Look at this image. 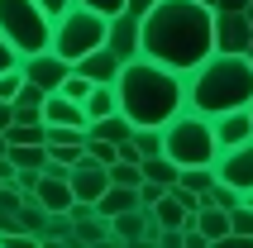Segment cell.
<instances>
[{"label":"cell","mask_w":253,"mask_h":248,"mask_svg":"<svg viewBox=\"0 0 253 248\" xmlns=\"http://www.w3.org/2000/svg\"><path fill=\"white\" fill-rule=\"evenodd\" d=\"M215 53V10L201 0H153L143 14V57L191 72Z\"/></svg>","instance_id":"cell-1"},{"label":"cell","mask_w":253,"mask_h":248,"mask_svg":"<svg viewBox=\"0 0 253 248\" xmlns=\"http://www.w3.org/2000/svg\"><path fill=\"white\" fill-rule=\"evenodd\" d=\"M115 91H120V110L134 120V129L139 124L163 129L172 115L186 110V72L163 67V62H153V57H143V53L129 57L125 67H120Z\"/></svg>","instance_id":"cell-2"},{"label":"cell","mask_w":253,"mask_h":248,"mask_svg":"<svg viewBox=\"0 0 253 248\" xmlns=\"http://www.w3.org/2000/svg\"><path fill=\"white\" fill-rule=\"evenodd\" d=\"M186 105L201 115H225L253 105V62L249 53H211L186 72Z\"/></svg>","instance_id":"cell-3"},{"label":"cell","mask_w":253,"mask_h":248,"mask_svg":"<svg viewBox=\"0 0 253 248\" xmlns=\"http://www.w3.org/2000/svg\"><path fill=\"white\" fill-rule=\"evenodd\" d=\"M163 153H168L172 163H182V167H201V163H215L220 143H215L211 115L191 110V105H186L182 115H172V120L163 124Z\"/></svg>","instance_id":"cell-4"},{"label":"cell","mask_w":253,"mask_h":248,"mask_svg":"<svg viewBox=\"0 0 253 248\" xmlns=\"http://www.w3.org/2000/svg\"><path fill=\"white\" fill-rule=\"evenodd\" d=\"M105 34H110V14H100V10H91V5H82V0H72L67 10L53 19V53H62L67 62H77V57H86L91 48H100Z\"/></svg>","instance_id":"cell-5"},{"label":"cell","mask_w":253,"mask_h":248,"mask_svg":"<svg viewBox=\"0 0 253 248\" xmlns=\"http://www.w3.org/2000/svg\"><path fill=\"white\" fill-rule=\"evenodd\" d=\"M0 34L24 53H43L53 48V14L39 0H0Z\"/></svg>","instance_id":"cell-6"},{"label":"cell","mask_w":253,"mask_h":248,"mask_svg":"<svg viewBox=\"0 0 253 248\" xmlns=\"http://www.w3.org/2000/svg\"><path fill=\"white\" fill-rule=\"evenodd\" d=\"M72 67H77V62H67V57L53 53V48H43V53H24V57H19V72H24V82L43 86V91H57V86L72 77Z\"/></svg>","instance_id":"cell-7"},{"label":"cell","mask_w":253,"mask_h":248,"mask_svg":"<svg viewBox=\"0 0 253 248\" xmlns=\"http://www.w3.org/2000/svg\"><path fill=\"white\" fill-rule=\"evenodd\" d=\"M215 177L229 181V186H239V191H253V138L215 153Z\"/></svg>","instance_id":"cell-8"},{"label":"cell","mask_w":253,"mask_h":248,"mask_svg":"<svg viewBox=\"0 0 253 248\" xmlns=\"http://www.w3.org/2000/svg\"><path fill=\"white\" fill-rule=\"evenodd\" d=\"M253 24L244 10H215V53H249Z\"/></svg>","instance_id":"cell-9"},{"label":"cell","mask_w":253,"mask_h":248,"mask_svg":"<svg viewBox=\"0 0 253 248\" xmlns=\"http://www.w3.org/2000/svg\"><path fill=\"white\" fill-rule=\"evenodd\" d=\"M105 43H110L115 53L125 57H139L143 53V14H134V10H120L110 19V34H105Z\"/></svg>","instance_id":"cell-10"},{"label":"cell","mask_w":253,"mask_h":248,"mask_svg":"<svg viewBox=\"0 0 253 248\" xmlns=\"http://www.w3.org/2000/svg\"><path fill=\"white\" fill-rule=\"evenodd\" d=\"M72 196H77V201H91V206H96L100 196L110 191V167L105 163H96V158H82V163L72 167Z\"/></svg>","instance_id":"cell-11"},{"label":"cell","mask_w":253,"mask_h":248,"mask_svg":"<svg viewBox=\"0 0 253 248\" xmlns=\"http://www.w3.org/2000/svg\"><path fill=\"white\" fill-rule=\"evenodd\" d=\"M148 229H153V210L148 206L110 215V244H148Z\"/></svg>","instance_id":"cell-12"},{"label":"cell","mask_w":253,"mask_h":248,"mask_svg":"<svg viewBox=\"0 0 253 248\" xmlns=\"http://www.w3.org/2000/svg\"><path fill=\"white\" fill-rule=\"evenodd\" d=\"M211 129H215V143L220 148H234V143H249L253 138V110H225V115H211Z\"/></svg>","instance_id":"cell-13"},{"label":"cell","mask_w":253,"mask_h":248,"mask_svg":"<svg viewBox=\"0 0 253 248\" xmlns=\"http://www.w3.org/2000/svg\"><path fill=\"white\" fill-rule=\"evenodd\" d=\"M120 67H125V57L115 53L110 43H100V48H91L86 57H77V72H86L91 82H115Z\"/></svg>","instance_id":"cell-14"},{"label":"cell","mask_w":253,"mask_h":248,"mask_svg":"<svg viewBox=\"0 0 253 248\" xmlns=\"http://www.w3.org/2000/svg\"><path fill=\"white\" fill-rule=\"evenodd\" d=\"M43 124H91V120H86L82 100L62 96V91H48V100H43Z\"/></svg>","instance_id":"cell-15"},{"label":"cell","mask_w":253,"mask_h":248,"mask_svg":"<svg viewBox=\"0 0 253 248\" xmlns=\"http://www.w3.org/2000/svg\"><path fill=\"white\" fill-rule=\"evenodd\" d=\"M191 224L206 234V244H229V210H220V206L206 201V206L191 215Z\"/></svg>","instance_id":"cell-16"},{"label":"cell","mask_w":253,"mask_h":248,"mask_svg":"<svg viewBox=\"0 0 253 248\" xmlns=\"http://www.w3.org/2000/svg\"><path fill=\"white\" fill-rule=\"evenodd\" d=\"M34 196H39V206H43V210H67L72 201H77V196H72V181H67V177H48V172L39 177Z\"/></svg>","instance_id":"cell-17"},{"label":"cell","mask_w":253,"mask_h":248,"mask_svg":"<svg viewBox=\"0 0 253 248\" xmlns=\"http://www.w3.org/2000/svg\"><path fill=\"white\" fill-rule=\"evenodd\" d=\"M148 210H153V220L163 224V229H186V220H191V210H186L182 201L172 196V186H168L163 196H158V201H153Z\"/></svg>","instance_id":"cell-18"},{"label":"cell","mask_w":253,"mask_h":248,"mask_svg":"<svg viewBox=\"0 0 253 248\" xmlns=\"http://www.w3.org/2000/svg\"><path fill=\"white\" fill-rule=\"evenodd\" d=\"M134 206H143L139 186H115V181H110V191L96 201V215H105V220H110V215H120V210H134Z\"/></svg>","instance_id":"cell-19"},{"label":"cell","mask_w":253,"mask_h":248,"mask_svg":"<svg viewBox=\"0 0 253 248\" xmlns=\"http://www.w3.org/2000/svg\"><path fill=\"white\" fill-rule=\"evenodd\" d=\"M120 110V91L115 82H96L91 86V96H86V120H105V115Z\"/></svg>","instance_id":"cell-20"},{"label":"cell","mask_w":253,"mask_h":248,"mask_svg":"<svg viewBox=\"0 0 253 248\" xmlns=\"http://www.w3.org/2000/svg\"><path fill=\"white\" fill-rule=\"evenodd\" d=\"M91 134L110 138V143H125V138H134V120H129L125 110H115V115H105V120H91Z\"/></svg>","instance_id":"cell-21"},{"label":"cell","mask_w":253,"mask_h":248,"mask_svg":"<svg viewBox=\"0 0 253 248\" xmlns=\"http://www.w3.org/2000/svg\"><path fill=\"white\" fill-rule=\"evenodd\" d=\"M72 244H110V220H105V215L72 220Z\"/></svg>","instance_id":"cell-22"},{"label":"cell","mask_w":253,"mask_h":248,"mask_svg":"<svg viewBox=\"0 0 253 248\" xmlns=\"http://www.w3.org/2000/svg\"><path fill=\"white\" fill-rule=\"evenodd\" d=\"M143 177L158 181V186H172V181L182 177V163H172L168 153H153V158H143Z\"/></svg>","instance_id":"cell-23"},{"label":"cell","mask_w":253,"mask_h":248,"mask_svg":"<svg viewBox=\"0 0 253 248\" xmlns=\"http://www.w3.org/2000/svg\"><path fill=\"white\" fill-rule=\"evenodd\" d=\"M177 181H182V186H191V191H201V196H206V191H211V186H215L220 177H215V163H201V167H182V177H177Z\"/></svg>","instance_id":"cell-24"},{"label":"cell","mask_w":253,"mask_h":248,"mask_svg":"<svg viewBox=\"0 0 253 248\" xmlns=\"http://www.w3.org/2000/svg\"><path fill=\"white\" fill-rule=\"evenodd\" d=\"M110 181H115V186H143V163L115 158V163H110Z\"/></svg>","instance_id":"cell-25"},{"label":"cell","mask_w":253,"mask_h":248,"mask_svg":"<svg viewBox=\"0 0 253 248\" xmlns=\"http://www.w3.org/2000/svg\"><path fill=\"white\" fill-rule=\"evenodd\" d=\"M86 158H96V163L110 167L115 158H120V143H110V138H96L91 129H86Z\"/></svg>","instance_id":"cell-26"},{"label":"cell","mask_w":253,"mask_h":248,"mask_svg":"<svg viewBox=\"0 0 253 248\" xmlns=\"http://www.w3.org/2000/svg\"><path fill=\"white\" fill-rule=\"evenodd\" d=\"M229 234H234V239H253V206L239 201V206L229 210Z\"/></svg>","instance_id":"cell-27"},{"label":"cell","mask_w":253,"mask_h":248,"mask_svg":"<svg viewBox=\"0 0 253 248\" xmlns=\"http://www.w3.org/2000/svg\"><path fill=\"white\" fill-rule=\"evenodd\" d=\"M134 143H139L143 158H153V153H163V129H153V124H139V129H134Z\"/></svg>","instance_id":"cell-28"},{"label":"cell","mask_w":253,"mask_h":248,"mask_svg":"<svg viewBox=\"0 0 253 248\" xmlns=\"http://www.w3.org/2000/svg\"><path fill=\"white\" fill-rule=\"evenodd\" d=\"M91 86H96V82H91L86 72H77V67H72V77H67L62 86H57V91H62V96H72V100H82V105H86V96H91Z\"/></svg>","instance_id":"cell-29"},{"label":"cell","mask_w":253,"mask_h":248,"mask_svg":"<svg viewBox=\"0 0 253 248\" xmlns=\"http://www.w3.org/2000/svg\"><path fill=\"white\" fill-rule=\"evenodd\" d=\"M19 86H24V72H19V67L0 72V100H14V96H19Z\"/></svg>","instance_id":"cell-30"},{"label":"cell","mask_w":253,"mask_h":248,"mask_svg":"<svg viewBox=\"0 0 253 248\" xmlns=\"http://www.w3.org/2000/svg\"><path fill=\"white\" fill-rule=\"evenodd\" d=\"M10 67H19V48L0 34V72H10Z\"/></svg>","instance_id":"cell-31"},{"label":"cell","mask_w":253,"mask_h":248,"mask_svg":"<svg viewBox=\"0 0 253 248\" xmlns=\"http://www.w3.org/2000/svg\"><path fill=\"white\" fill-rule=\"evenodd\" d=\"M82 5H91V10H100V14H110V19H115V14L129 5V0H82Z\"/></svg>","instance_id":"cell-32"},{"label":"cell","mask_w":253,"mask_h":248,"mask_svg":"<svg viewBox=\"0 0 253 248\" xmlns=\"http://www.w3.org/2000/svg\"><path fill=\"white\" fill-rule=\"evenodd\" d=\"M163 191H168V186H158V181H148V177H143V186H139L143 206H153V201H158V196H163Z\"/></svg>","instance_id":"cell-33"},{"label":"cell","mask_w":253,"mask_h":248,"mask_svg":"<svg viewBox=\"0 0 253 248\" xmlns=\"http://www.w3.org/2000/svg\"><path fill=\"white\" fill-rule=\"evenodd\" d=\"M14 124V100H0V129H10Z\"/></svg>","instance_id":"cell-34"},{"label":"cell","mask_w":253,"mask_h":248,"mask_svg":"<svg viewBox=\"0 0 253 248\" xmlns=\"http://www.w3.org/2000/svg\"><path fill=\"white\" fill-rule=\"evenodd\" d=\"M39 5H43V10H48V14H53V19H57V14H62V10H67V5H72V0H39Z\"/></svg>","instance_id":"cell-35"},{"label":"cell","mask_w":253,"mask_h":248,"mask_svg":"<svg viewBox=\"0 0 253 248\" xmlns=\"http://www.w3.org/2000/svg\"><path fill=\"white\" fill-rule=\"evenodd\" d=\"M215 10H249V0H215Z\"/></svg>","instance_id":"cell-36"},{"label":"cell","mask_w":253,"mask_h":248,"mask_svg":"<svg viewBox=\"0 0 253 248\" xmlns=\"http://www.w3.org/2000/svg\"><path fill=\"white\" fill-rule=\"evenodd\" d=\"M125 10H134V14H148V10H153V0H129Z\"/></svg>","instance_id":"cell-37"},{"label":"cell","mask_w":253,"mask_h":248,"mask_svg":"<svg viewBox=\"0 0 253 248\" xmlns=\"http://www.w3.org/2000/svg\"><path fill=\"white\" fill-rule=\"evenodd\" d=\"M5 153H10V134H5V129H0V158H5Z\"/></svg>","instance_id":"cell-38"},{"label":"cell","mask_w":253,"mask_h":248,"mask_svg":"<svg viewBox=\"0 0 253 248\" xmlns=\"http://www.w3.org/2000/svg\"><path fill=\"white\" fill-rule=\"evenodd\" d=\"M244 206H253V191H244Z\"/></svg>","instance_id":"cell-39"},{"label":"cell","mask_w":253,"mask_h":248,"mask_svg":"<svg viewBox=\"0 0 253 248\" xmlns=\"http://www.w3.org/2000/svg\"><path fill=\"white\" fill-rule=\"evenodd\" d=\"M244 14H249V24H253V0H249V10H244Z\"/></svg>","instance_id":"cell-40"},{"label":"cell","mask_w":253,"mask_h":248,"mask_svg":"<svg viewBox=\"0 0 253 248\" xmlns=\"http://www.w3.org/2000/svg\"><path fill=\"white\" fill-rule=\"evenodd\" d=\"M201 5H211V10H215V0H201Z\"/></svg>","instance_id":"cell-41"},{"label":"cell","mask_w":253,"mask_h":248,"mask_svg":"<svg viewBox=\"0 0 253 248\" xmlns=\"http://www.w3.org/2000/svg\"><path fill=\"white\" fill-rule=\"evenodd\" d=\"M249 62H253V43H249Z\"/></svg>","instance_id":"cell-42"},{"label":"cell","mask_w":253,"mask_h":248,"mask_svg":"<svg viewBox=\"0 0 253 248\" xmlns=\"http://www.w3.org/2000/svg\"><path fill=\"white\" fill-rule=\"evenodd\" d=\"M249 110H253V105H249Z\"/></svg>","instance_id":"cell-43"}]
</instances>
